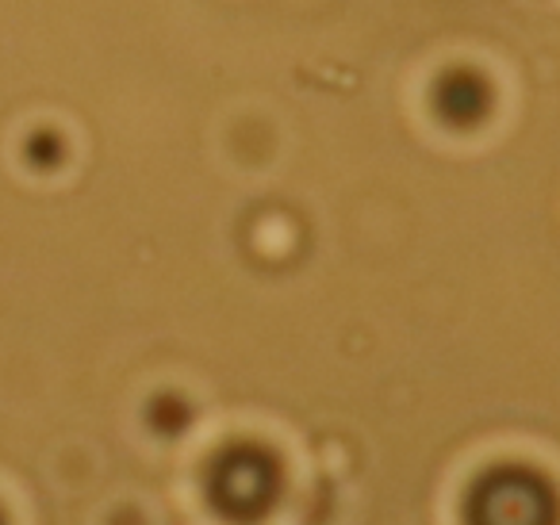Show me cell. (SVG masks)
<instances>
[{"instance_id": "obj_1", "label": "cell", "mask_w": 560, "mask_h": 525, "mask_svg": "<svg viewBox=\"0 0 560 525\" xmlns=\"http://www.w3.org/2000/svg\"><path fill=\"white\" fill-rule=\"evenodd\" d=\"M0 525H9V522H4V510H0Z\"/></svg>"}]
</instances>
